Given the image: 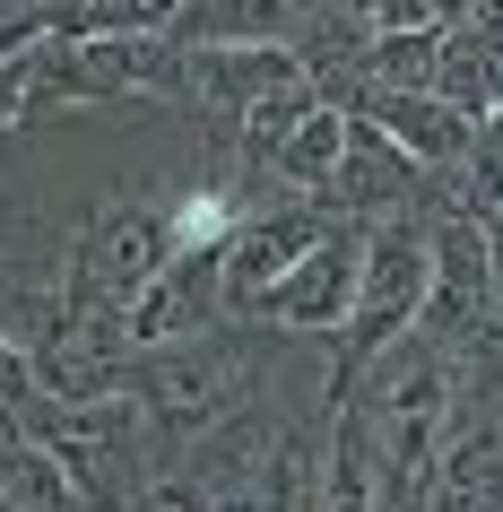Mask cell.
<instances>
[{"label":"cell","mask_w":503,"mask_h":512,"mask_svg":"<svg viewBox=\"0 0 503 512\" xmlns=\"http://www.w3.org/2000/svg\"><path fill=\"white\" fill-rule=\"evenodd\" d=\"M261 374H269V330L226 313V322L191 330L174 348H139L131 365H122V391H131L139 417H148V443H191V434H209L217 417L252 408Z\"/></svg>","instance_id":"cell-1"},{"label":"cell","mask_w":503,"mask_h":512,"mask_svg":"<svg viewBox=\"0 0 503 512\" xmlns=\"http://www.w3.org/2000/svg\"><path fill=\"white\" fill-rule=\"evenodd\" d=\"M425 209H391V217H365V270H356V304H347V330L330 339V400H347L365 365L382 348H399L417 330V304H425Z\"/></svg>","instance_id":"cell-2"},{"label":"cell","mask_w":503,"mask_h":512,"mask_svg":"<svg viewBox=\"0 0 503 512\" xmlns=\"http://www.w3.org/2000/svg\"><path fill=\"white\" fill-rule=\"evenodd\" d=\"M27 434L70 469L87 512H131L139 486L157 478L148 469V417H139L131 391H96V400H35Z\"/></svg>","instance_id":"cell-3"},{"label":"cell","mask_w":503,"mask_h":512,"mask_svg":"<svg viewBox=\"0 0 503 512\" xmlns=\"http://www.w3.org/2000/svg\"><path fill=\"white\" fill-rule=\"evenodd\" d=\"M425 252H434V270H425V304H417L408 339H425L443 356L503 348V287H495V261H486V226L460 209H434L425 217Z\"/></svg>","instance_id":"cell-4"},{"label":"cell","mask_w":503,"mask_h":512,"mask_svg":"<svg viewBox=\"0 0 503 512\" xmlns=\"http://www.w3.org/2000/svg\"><path fill=\"white\" fill-rule=\"evenodd\" d=\"M165 261H174L165 217L139 209V200H113V209H96L79 226V243L61 252V304H70V313H131Z\"/></svg>","instance_id":"cell-5"},{"label":"cell","mask_w":503,"mask_h":512,"mask_svg":"<svg viewBox=\"0 0 503 512\" xmlns=\"http://www.w3.org/2000/svg\"><path fill=\"white\" fill-rule=\"evenodd\" d=\"M356 270H365V226H356V217H330V226L304 243V261H295L243 322L287 330V339H339L347 304H356Z\"/></svg>","instance_id":"cell-6"},{"label":"cell","mask_w":503,"mask_h":512,"mask_svg":"<svg viewBox=\"0 0 503 512\" xmlns=\"http://www.w3.org/2000/svg\"><path fill=\"white\" fill-rule=\"evenodd\" d=\"M313 209H330V217H391V209H443V191H434V174H425L417 157H399L391 139L373 131V122H356L347 131V157H339V174L313 191Z\"/></svg>","instance_id":"cell-7"},{"label":"cell","mask_w":503,"mask_h":512,"mask_svg":"<svg viewBox=\"0 0 503 512\" xmlns=\"http://www.w3.org/2000/svg\"><path fill=\"white\" fill-rule=\"evenodd\" d=\"M347 113L373 122L399 157H417L434 183L460 174V157H469V139H477V122H469L460 105H443L434 87H356V105H347Z\"/></svg>","instance_id":"cell-8"},{"label":"cell","mask_w":503,"mask_h":512,"mask_svg":"<svg viewBox=\"0 0 503 512\" xmlns=\"http://www.w3.org/2000/svg\"><path fill=\"white\" fill-rule=\"evenodd\" d=\"M295 87H313V70L295 61V44H200L191 53V105L209 113V122H226V131L252 105L295 96Z\"/></svg>","instance_id":"cell-9"},{"label":"cell","mask_w":503,"mask_h":512,"mask_svg":"<svg viewBox=\"0 0 503 512\" xmlns=\"http://www.w3.org/2000/svg\"><path fill=\"white\" fill-rule=\"evenodd\" d=\"M330 226V209H313V200H295V209H269V217H243L235 226V243L217 252V278H226V313H252V304L278 287V278L304 261V243Z\"/></svg>","instance_id":"cell-10"},{"label":"cell","mask_w":503,"mask_h":512,"mask_svg":"<svg viewBox=\"0 0 503 512\" xmlns=\"http://www.w3.org/2000/svg\"><path fill=\"white\" fill-rule=\"evenodd\" d=\"M209 322H226V278H217V261H165L148 278V296L122 313L131 356L139 348H174V339H191V330H209Z\"/></svg>","instance_id":"cell-11"},{"label":"cell","mask_w":503,"mask_h":512,"mask_svg":"<svg viewBox=\"0 0 503 512\" xmlns=\"http://www.w3.org/2000/svg\"><path fill=\"white\" fill-rule=\"evenodd\" d=\"M295 27H304V0H183L165 35L200 53V44H295Z\"/></svg>","instance_id":"cell-12"},{"label":"cell","mask_w":503,"mask_h":512,"mask_svg":"<svg viewBox=\"0 0 503 512\" xmlns=\"http://www.w3.org/2000/svg\"><path fill=\"white\" fill-rule=\"evenodd\" d=\"M269 452H278V434H269L261 400H252V408H235V417H217L209 434H191V460H183V469L209 486V495H243V486H261Z\"/></svg>","instance_id":"cell-13"},{"label":"cell","mask_w":503,"mask_h":512,"mask_svg":"<svg viewBox=\"0 0 503 512\" xmlns=\"http://www.w3.org/2000/svg\"><path fill=\"white\" fill-rule=\"evenodd\" d=\"M347 131H356V113L347 105H330V96H313V105L295 113L287 131H278V148L261 157V174H278V183H295L304 200H313L330 174H339V157H347Z\"/></svg>","instance_id":"cell-14"},{"label":"cell","mask_w":503,"mask_h":512,"mask_svg":"<svg viewBox=\"0 0 503 512\" xmlns=\"http://www.w3.org/2000/svg\"><path fill=\"white\" fill-rule=\"evenodd\" d=\"M235 226H243V209H235V174H226V165H209V174L165 209V243H174V261H217V252L235 243Z\"/></svg>","instance_id":"cell-15"},{"label":"cell","mask_w":503,"mask_h":512,"mask_svg":"<svg viewBox=\"0 0 503 512\" xmlns=\"http://www.w3.org/2000/svg\"><path fill=\"white\" fill-rule=\"evenodd\" d=\"M0 495L18 512H87L79 486H70V469H61L27 426H0Z\"/></svg>","instance_id":"cell-16"},{"label":"cell","mask_w":503,"mask_h":512,"mask_svg":"<svg viewBox=\"0 0 503 512\" xmlns=\"http://www.w3.org/2000/svg\"><path fill=\"white\" fill-rule=\"evenodd\" d=\"M434 53H443V27L373 35V79L365 87H434Z\"/></svg>","instance_id":"cell-17"},{"label":"cell","mask_w":503,"mask_h":512,"mask_svg":"<svg viewBox=\"0 0 503 512\" xmlns=\"http://www.w3.org/2000/svg\"><path fill=\"white\" fill-rule=\"evenodd\" d=\"M131 512H217V495L191 478V469H157V478L139 486V504H131Z\"/></svg>","instance_id":"cell-18"},{"label":"cell","mask_w":503,"mask_h":512,"mask_svg":"<svg viewBox=\"0 0 503 512\" xmlns=\"http://www.w3.org/2000/svg\"><path fill=\"white\" fill-rule=\"evenodd\" d=\"M347 18H365L373 35H408V27H434V0H339Z\"/></svg>","instance_id":"cell-19"},{"label":"cell","mask_w":503,"mask_h":512,"mask_svg":"<svg viewBox=\"0 0 503 512\" xmlns=\"http://www.w3.org/2000/svg\"><path fill=\"white\" fill-rule=\"evenodd\" d=\"M486 261H495V287H503V209L486 217Z\"/></svg>","instance_id":"cell-20"},{"label":"cell","mask_w":503,"mask_h":512,"mask_svg":"<svg viewBox=\"0 0 503 512\" xmlns=\"http://www.w3.org/2000/svg\"><path fill=\"white\" fill-rule=\"evenodd\" d=\"M382 512H425V504H382Z\"/></svg>","instance_id":"cell-21"},{"label":"cell","mask_w":503,"mask_h":512,"mask_svg":"<svg viewBox=\"0 0 503 512\" xmlns=\"http://www.w3.org/2000/svg\"><path fill=\"white\" fill-rule=\"evenodd\" d=\"M0 512H18V504H9V495H0Z\"/></svg>","instance_id":"cell-22"}]
</instances>
